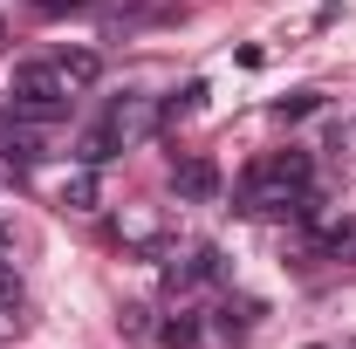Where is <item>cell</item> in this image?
Wrapping results in <instances>:
<instances>
[{"instance_id":"obj_1","label":"cell","mask_w":356,"mask_h":349,"mask_svg":"<svg viewBox=\"0 0 356 349\" xmlns=\"http://www.w3.org/2000/svg\"><path fill=\"white\" fill-rule=\"evenodd\" d=\"M69 96H76V89L62 83V69H55V62H21V69H14V83H7V110L48 131V124H62V117H69Z\"/></svg>"},{"instance_id":"obj_2","label":"cell","mask_w":356,"mask_h":349,"mask_svg":"<svg viewBox=\"0 0 356 349\" xmlns=\"http://www.w3.org/2000/svg\"><path fill=\"white\" fill-rule=\"evenodd\" d=\"M103 124H110V131L124 137V151H131V144H144V137H151L158 124H165V110H158L151 96H117V103L103 110Z\"/></svg>"},{"instance_id":"obj_3","label":"cell","mask_w":356,"mask_h":349,"mask_svg":"<svg viewBox=\"0 0 356 349\" xmlns=\"http://www.w3.org/2000/svg\"><path fill=\"white\" fill-rule=\"evenodd\" d=\"M0 158L7 165H42L48 158V137H42V124H28V117H0Z\"/></svg>"},{"instance_id":"obj_4","label":"cell","mask_w":356,"mask_h":349,"mask_svg":"<svg viewBox=\"0 0 356 349\" xmlns=\"http://www.w3.org/2000/svg\"><path fill=\"white\" fill-rule=\"evenodd\" d=\"M172 192L185 199V206H206V199L220 192V165H213V158H185V165L172 172Z\"/></svg>"},{"instance_id":"obj_5","label":"cell","mask_w":356,"mask_h":349,"mask_svg":"<svg viewBox=\"0 0 356 349\" xmlns=\"http://www.w3.org/2000/svg\"><path fill=\"white\" fill-rule=\"evenodd\" d=\"M247 172L274 178V185H295V192H309L315 165H309V151H281V158H261V165H247Z\"/></svg>"},{"instance_id":"obj_6","label":"cell","mask_w":356,"mask_h":349,"mask_svg":"<svg viewBox=\"0 0 356 349\" xmlns=\"http://www.w3.org/2000/svg\"><path fill=\"white\" fill-rule=\"evenodd\" d=\"M55 69H62V83H69V89H89L96 76H103V55H96V48H62Z\"/></svg>"},{"instance_id":"obj_7","label":"cell","mask_w":356,"mask_h":349,"mask_svg":"<svg viewBox=\"0 0 356 349\" xmlns=\"http://www.w3.org/2000/svg\"><path fill=\"white\" fill-rule=\"evenodd\" d=\"M117 151H124V137L110 131V124H89V131H83V144H76V165H89V172H96V165H110Z\"/></svg>"},{"instance_id":"obj_8","label":"cell","mask_w":356,"mask_h":349,"mask_svg":"<svg viewBox=\"0 0 356 349\" xmlns=\"http://www.w3.org/2000/svg\"><path fill=\"white\" fill-rule=\"evenodd\" d=\"M172 281H178V288H199V281H226V254H220V247H199V254L178 267Z\"/></svg>"},{"instance_id":"obj_9","label":"cell","mask_w":356,"mask_h":349,"mask_svg":"<svg viewBox=\"0 0 356 349\" xmlns=\"http://www.w3.org/2000/svg\"><path fill=\"white\" fill-rule=\"evenodd\" d=\"M117 233H124L131 247H144V254H158V247H165V226H158V213H124V219H117Z\"/></svg>"},{"instance_id":"obj_10","label":"cell","mask_w":356,"mask_h":349,"mask_svg":"<svg viewBox=\"0 0 356 349\" xmlns=\"http://www.w3.org/2000/svg\"><path fill=\"white\" fill-rule=\"evenodd\" d=\"M0 315H7V322L28 315V288H21V274H14L7 261H0Z\"/></svg>"},{"instance_id":"obj_11","label":"cell","mask_w":356,"mask_h":349,"mask_svg":"<svg viewBox=\"0 0 356 349\" xmlns=\"http://www.w3.org/2000/svg\"><path fill=\"white\" fill-rule=\"evenodd\" d=\"M62 206H69V213H96V172H89V165L62 185Z\"/></svg>"},{"instance_id":"obj_12","label":"cell","mask_w":356,"mask_h":349,"mask_svg":"<svg viewBox=\"0 0 356 349\" xmlns=\"http://www.w3.org/2000/svg\"><path fill=\"white\" fill-rule=\"evenodd\" d=\"M315 110H322V96H315V89H295V96H281V103H274V117H281V124H302V117H315Z\"/></svg>"},{"instance_id":"obj_13","label":"cell","mask_w":356,"mask_h":349,"mask_svg":"<svg viewBox=\"0 0 356 349\" xmlns=\"http://www.w3.org/2000/svg\"><path fill=\"white\" fill-rule=\"evenodd\" d=\"M199 103H206V83H185V89L172 96V103H158V110H165V124H178V117H192Z\"/></svg>"},{"instance_id":"obj_14","label":"cell","mask_w":356,"mask_h":349,"mask_svg":"<svg viewBox=\"0 0 356 349\" xmlns=\"http://www.w3.org/2000/svg\"><path fill=\"white\" fill-rule=\"evenodd\" d=\"M254 315H261V308H254V302H240V308L226 302V308H220V322H213V329H220V336H247V329H254Z\"/></svg>"},{"instance_id":"obj_15","label":"cell","mask_w":356,"mask_h":349,"mask_svg":"<svg viewBox=\"0 0 356 349\" xmlns=\"http://www.w3.org/2000/svg\"><path fill=\"white\" fill-rule=\"evenodd\" d=\"M158 336H165V349H192V343H199V315H172Z\"/></svg>"},{"instance_id":"obj_16","label":"cell","mask_w":356,"mask_h":349,"mask_svg":"<svg viewBox=\"0 0 356 349\" xmlns=\"http://www.w3.org/2000/svg\"><path fill=\"white\" fill-rule=\"evenodd\" d=\"M0 42H7V21H0Z\"/></svg>"}]
</instances>
